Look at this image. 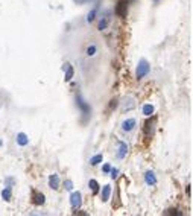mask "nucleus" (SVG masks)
Masks as SVG:
<instances>
[{"instance_id": "nucleus-4", "label": "nucleus", "mask_w": 193, "mask_h": 216, "mask_svg": "<svg viewBox=\"0 0 193 216\" xmlns=\"http://www.w3.org/2000/svg\"><path fill=\"white\" fill-rule=\"evenodd\" d=\"M81 203H82V195H81V192L72 193V196H70V204H72V207L75 210H78L81 207Z\"/></svg>"}, {"instance_id": "nucleus-8", "label": "nucleus", "mask_w": 193, "mask_h": 216, "mask_svg": "<svg viewBox=\"0 0 193 216\" xmlns=\"http://www.w3.org/2000/svg\"><path fill=\"white\" fill-rule=\"evenodd\" d=\"M49 186L52 189H59V177H58L57 173H53V175L49 177Z\"/></svg>"}, {"instance_id": "nucleus-20", "label": "nucleus", "mask_w": 193, "mask_h": 216, "mask_svg": "<svg viewBox=\"0 0 193 216\" xmlns=\"http://www.w3.org/2000/svg\"><path fill=\"white\" fill-rule=\"evenodd\" d=\"M96 12H97V9H93V11L88 14V17H87V22L88 23H91L93 20H94V15H96Z\"/></svg>"}, {"instance_id": "nucleus-2", "label": "nucleus", "mask_w": 193, "mask_h": 216, "mask_svg": "<svg viewBox=\"0 0 193 216\" xmlns=\"http://www.w3.org/2000/svg\"><path fill=\"white\" fill-rule=\"evenodd\" d=\"M116 14L120 18H125L126 17V14H128V2L126 0H119V3L116 6Z\"/></svg>"}, {"instance_id": "nucleus-1", "label": "nucleus", "mask_w": 193, "mask_h": 216, "mask_svg": "<svg viewBox=\"0 0 193 216\" xmlns=\"http://www.w3.org/2000/svg\"><path fill=\"white\" fill-rule=\"evenodd\" d=\"M149 72H151V66L148 64V61L140 59V63L137 66V79H143L145 76H148Z\"/></svg>"}, {"instance_id": "nucleus-3", "label": "nucleus", "mask_w": 193, "mask_h": 216, "mask_svg": "<svg viewBox=\"0 0 193 216\" xmlns=\"http://www.w3.org/2000/svg\"><path fill=\"white\" fill-rule=\"evenodd\" d=\"M76 105L79 107L81 113L84 114V116H88V114H90V111H91L90 105H88V103H87L85 101H84V98H82L81 94L78 96V98H76Z\"/></svg>"}, {"instance_id": "nucleus-13", "label": "nucleus", "mask_w": 193, "mask_h": 216, "mask_svg": "<svg viewBox=\"0 0 193 216\" xmlns=\"http://www.w3.org/2000/svg\"><path fill=\"white\" fill-rule=\"evenodd\" d=\"M96 52H97V46L96 44H90L87 47V57H93Z\"/></svg>"}, {"instance_id": "nucleus-6", "label": "nucleus", "mask_w": 193, "mask_h": 216, "mask_svg": "<svg viewBox=\"0 0 193 216\" xmlns=\"http://www.w3.org/2000/svg\"><path fill=\"white\" fill-rule=\"evenodd\" d=\"M32 203H34L35 205L44 204V195L40 193L38 190H32Z\"/></svg>"}, {"instance_id": "nucleus-24", "label": "nucleus", "mask_w": 193, "mask_h": 216, "mask_svg": "<svg viewBox=\"0 0 193 216\" xmlns=\"http://www.w3.org/2000/svg\"><path fill=\"white\" fill-rule=\"evenodd\" d=\"M67 189H68V190L72 189V183H70V181H67Z\"/></svg>"}, {"instance_id": "nucleus-21", "label": "nucleus", "mask_w": 193, "mask_h": 216, "mask_svg": "<svg viewBox=\"0 0 193 216\" xmlns=\"http://www.w3.org/2000/svg\"><path fill=\"white\" fill-rule=\"evenodd\" d=\"M166 215H178V210H173V208H171V210H167V212H166Z\"/></svg>"}, {"instance_id": "nucleus-11", "label": "nucleus", "mask_w": 193, "mask_h": 216, "mask_svg": "<svg viewBox=\"0 0 193 216\" xmlns=\"http://www.w3.org/2000/svg\"><path fill=\"white\" fill-rule=\"evenodd\" d=\"M108 23H110V18L108 17H103L102 20H101V23H99V26H97V29L99 31H105L106 26H108Z\"/></svg>"}, {"instance_id": "nucleus-7", "label": "nucleus", "mask_w": 193, "mask_h": 216, "mask_svg": "<svg viewBox=\"0 0 193 216\" xmlns=\"http://www.w3.org/2000/svg\"><path fill=\"white\" fill-rule=\"evenodd\" d=\"M126 152H128V145H126L125 142H119V152H117V157L120 160L125 158Z\"/></svg>"}, {"instance_id": "nucleus-17", "label": "nucleus", "mask_w": 193, "mask_h": 216, "mask_svg": "<svg viewBox=\"0 0 193 216\" xmlns=\"http://www.w3.org/2000/svg\"><path fill=\"white\" fill-rule=\"evenodd\" d=\"M66 67H67V73H66V81H70L72 78H73V67H72L70 64H67Z\"/></svg>"}, {"instance_id": "nucleus-12", "label": "nucleus", "mask_w": 193, "mask_h": 216, "mask_svg": "<svg viewBox=\"0 0 193 216\" xmlns=\"http://www.w3.org/2000/svg\"><path fill=\"white\" fill-rule=\"evenodd\" d=\"M102 154H97V155H94V157H91L90 158V164H93V166H96V164H99L101 161H102Z\"/></svg>"}, {"instance_id": "nucleus-15", "label": "nucleus", "mask_w": 193, "mask_h": 216, "mask_svg": "<svg viewBox=\"0 0 193 216\" xmlns=\"http://www.w3.org/2000/svg\"><path fill=\"white\" fill-rule=\"evenodd\" d=\"M17 142H18V143H20V145H22V146H26V145H27V142H29V140H27V138H26V136H24V134H23V133H20V134H18V138H17Z\"/></svg>"}, {"instance_id": "nucleus-16", "label": "nucleus", "mask_w": 193, "mask_h": 216, "mask_svg": "<svg viewBox=\"0 0 193 216\" xmlns=\"http://www.w3.org/2000/svg\"><path fill=\"white\" fill-rule=\"evenodd\" d=\"M154 120V119H152ZM152 120H148L145 123V136H151V131H152Z\"/></svg>"}, {"instance_id": "nucleus-23", "label": "nucleus", "mask_w": 193, "mask_h": 216, "mask_svg": "<svg viewBox=\"0 0 193 216\" xmlns=\"http://www.w3.org/2000/svg\"><path fill=\"white\" fill-rule=\"evenodd\" d=\"M117 172H119L117 169H113V171H111V177H113V178L114 177H117Z\"/></svg>"}, {"instance_id": "nucleus-10", "label": "nucleus", "mask_w": 193, "mask_h": 216, "mask_svg": "<svg viewBox=\"0 0 193 216\" xmlns=\"http://www.w3.org/2000/svg\"><path fill=\"white\" fill-rule=\"evenodd\" d=\"M110 195H111V187H110V186H103V189H102V201H108V199H110Z\"/></svg>"}, {"instance_id": "nucleus-9", "label": "nucleus", "mask_w": 193, "mask_h": 216, "mask_svg": "<svg viewBox=\"0 0 193 216\" xmlns=\"http://www.w3.org/2000/svg\"><path fill=\"white\" fill-rule=\"evenodd\" d=\"M145 180H146V184L149 186H155L157 184V178H155V173L154 172H146V175H145Z\"/></svg>"}, {"instance_id": "nucleus-18", "label": "nucleus", "mask_w": 193, "mask_h": 216, "mask_svg": "<svg viewBox=\"0 0 193 216\" xmlns=\"http://www.w3.org/2000/svg\"><path fill=\"white\" fill-rule=\"evenodd\" d=\"M90 187H91V190H93L94 193H97V190H99V184H97L96 180H90Z\"/></svg>"}, {"instance_id": "nucleus-19", "label": "nucleus", "mask_w": 193, "mask_h": 216, "mask_svg": "<svg viewBox=\"0 0 193 216\" xmlns=\"http://www.w3.org/2000/svg\"><path fill=\"white\" fill-rule=\"evenodd\" d=\"M2 195H3V198H5L6 201H9V199H11V189H9V187H6V189L2 192Z\"/></svg>"}, {"instance_id": "nucleus-5", "label": "nucleus", "mask_w": 193, "mask_h": 216, "mask_svg": "<svg viewBox=\"0 0 193 216\" xmlns=\"http://www.w3.org/2000/svg\"><path fill=\"white\" fill-rule=\"evenodd\" d=\"M136 125H137V120L134 117H129V119H126L125 122L122 123V129H123L125 133H131V131L136 128Z\"/></svg>"}, {"instance_id": "nucleus-25", "label": "nucleus", "mask_w": 193, "mask_h": 216, "mask_svg": "<svg viewBox=\"0 0 193 216\" xmlns=\"http://www.w3.org/2000/svg\"><path fill=\"white\" fill-rule=\"evenodd\" d=\"M154 2H155V3H158V2H160V0H154Z\"/></svg>"}, {"instance_id": "nucleus-22", "label": "nucleus", "mask_w": 193, "mask_h": 216, "mask_svg": "<svg viewBox=\"0 0 193 216\" xmlns=\"http://www.w3.org/2000/svg\"><path fill=\"white\" fill-rule=\"evenodd\" d=\"M110 169H111L110 164H105V166H103V172H110Z\"/></svg>"}, {"instance_id": "nucleus-14", "label": "nucleus", "mask_w": 193, "mask_h": 216, "mask_svg": "<svg viewBox=\"0 0 193 216\" xmlns=\"http://www.w3.org/2000/svg\"><path fill=\"white\" fill-rule=\"evenodd\" d=\"M152 113H154V107H152V105H149V103H146V105L143 107V114L149 117Z\"/></svg>"}]
</instances>
